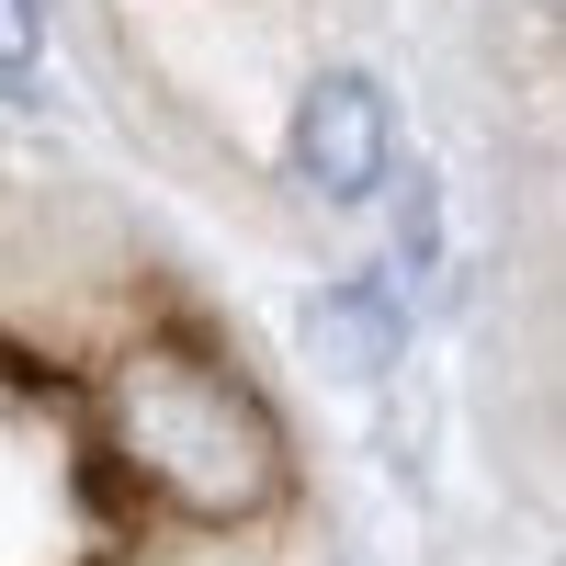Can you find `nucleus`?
Returning a JSON list of instances; mask_svg holds the SVG:
<instances>
[{"label":"nucleus","mask_w":566,"mask_h":566,"mask_svg":"<svg viewBox=\"0 0 566 566\" xmlns=\"http://www.w3.org/2000/svg\"><path fill=\"white\" fill-rule=\"evenodd\" d=\"M114 442L159 499H181L193 522H250V510L283 488V431L261 419V397L239 374H216L205 352H136L114 374Z\"/></svg>","instance_id":"f257e3e1"},{"label":"nucleus","mask_w":566,"mask_h":566,"mask_svg":"<svg viewBox=\"0 0 566 566\" xmlns=\"http://www.w3.org/2000/svg\"><path fill=\"white\" fill-rule=\"evenodd\" d=\"M283 159H295V181H306L317 205H363V193H386V170H397V114H386V91H374L363 69L306 80Z\"/></svg>","instance_id":"f03ea898"},{"label":"nucleus","mask_w":566,"mask_h":566,"mask_svg":"<svg viewBox=\"0 0 566 566\" xmlns=\"http://www.w3.org/2000/svg\"><path fill=\"white\" fill-rule=\"evenodd\" d=\"M397 340H408V317H397L386 283H328V295L306 306V352H317L328 374H386Z\"/></svg>","instance_id":"7ed1b4c3"},{"label":"nucleus","mask_w":566,"mask_h":566,"mask_svg":"<svg viewBox=\"0 0 566 566\" xmlns=\"http://www.w3.org/2000/svg\"><path fill=\"white\" fill-rule=\"evenodd\" d=\"M34 57H45V12L34 0H0V91H23Z\"/></svg>","instance_id":"20e7f679"}]
</instances>
